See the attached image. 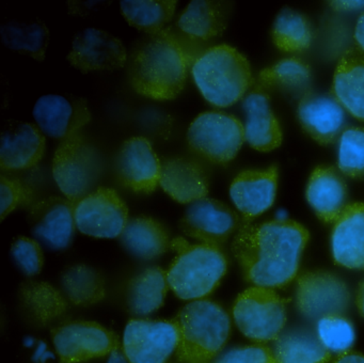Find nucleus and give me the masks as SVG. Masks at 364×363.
<instances>
[{
  "mask_svg": "<svg viewBox=\"0 0 364 363\" xmlns=\"http://www.w3.org/2000/svg\"><path fill=\"white\" fill-rule=\"evenodd\" d=\"M310 233L291 219L242 224L232 241V252L242 277L255 286L284 288L299 271Z\"/></svg>",
  "mask_w": 364,
  "mask_h": 363,
  "instance_id": "f257e3e1",
  "label": "nucleus"
},
{
  "mask_svg": "<svg viewBox=\"0 0 364 363\" xmlns=\"http://www.w3.org/2000/svg\"><path fill=\"white\" fill-rule=\"evenodd\" d=\"M201 51L182 32L165 27L134 43L127 58V77L140 95L155 100L178 98L187 75Z\"/></svg>",
  "mask_w": 364,
  "mask_h": 363,
  "instance_id": "f03ea898",
  "label": "nucleus"
},
{
  "mask_svg": "<svg viewBox=\"0 0 364 363\" xmlns=\"http://www.w3.org/2000/svg\"><path fill=\"white\" fill-rule=\"evenodd\" d=\"M172 320L178 328L176 357L180 363L214 362L231 337L229 313L210 299L188 301Z\"/></svg>",
  "mask_w": 364,
  "mask_h": 363,
  "instance_id": "7ed1b4c3",
  "label": "nucleus"
},
{
  "mask_svg": "<svg viewBox=\"0 0 364 363\" xmlns=\"http://www.w3.org/2000/svg\"><path fill=\"white\" fill-rule=\"evenodd\" d=\"M191 70L200 93L218 108L240 102L255 83L246 56L228 44L214 45L201 51Z\"/></svg>",
  "mask_w": 364,
  "mask_h": 363,
  "instance_id": "20e7f679",
  "label": "nucleus"
},
{
  "mask_svg": "<svg viewBox=\"0 0 364 363\" xmlns=\"http://www.w3.org/2000/svg\"><path fill=\"white\" fill-rule=\"evenodd\" d=\"M176 256L167 273L170 290L182 300L204 299L227 275L229 261L220 246L189 243L183 237L172 239Z\"/></svg>",
  "mask_w": 364,
  "mask_h": 363,
  "instance_id": "39448f33",
  "label": "nucleus"
},
{
  "mask_svg": "<svg viewBox=\"0 0 364 363\" xmlns=\"http://www.w3.org/2000/svg\"><path fill=\"white\" fill-rule=\"evenodd\" d=\"M101 154L82 130L61 141L53 158V177L65 198L72 202L97 189L103 175Z\"/></svg>",
  "mask_w": 364,
  "mask_h": 363,
  "instance_id": "423d86ee",
  "label": "nucleus"
},
{
  "mask_svg": "<svg viewBox=\"0 0 364 363\" xmlns=\"http://www.w3.org/2000/svg\"><path fill=\"white\" fill-rule=\"evenodd\" d=\"M186 141L191 153L202 162L225 166L237 156L246 141L245 125L235 115L205 111L191 122Z\"/></svg>",
  "mask_w": 364,
  "mask_h": 363,
  "instance_id": "0eeeda50",
  "label": "nucleus"
},
{
  "mask_svg": "<svg viewBox=\"0 0 364 363\" xmlns=\"http://www.w3.org/2000/svg\"><path fill=\"white\" fill-rule=\"evenodd\" d=\"M287 299L274 288L251 286L240 293L232 309L240 332L259 344L274 342L287 325Z\"/></svg>",
  "mask_w": 364,
  "mask_h": 363,
  "instance_id": "6e6552de",
  "label": "nucleus"
},
{
  "mask_svg": "<svg viewBox=\"0 0 364 363\" xmlns=\"http://www.w3.org/2000/svg\"><path fill=\"white\" fill-rule=\"evenodd\" d=\"M351 295L344 280L331 271H302L297 277L296 305L302 316L317 320L329 315H345Z\"/></svg>",
  "mask_w": 364,
  "mask_h": 363,
  "instance_id": "1a4fd4ad",
  "label": "nucleus"
},
{
  "mask_svg": "<svg viewBox=\"0 0 364 363\" xmlns=\"http://www.w3.org/2000/svg\"><path fill=\"white\" fill-rule=\"evenodd\" d=\"M52 340L59 363H82L112 354L120 348L118 337L102 325L73 320L55 327Z\"/></svg>",
  "mask_w": 364,
  "mask_h": 363,
  "instance_id": "9d476101",
  "label": "nucleus"
},
{
  "mask_svg": "<svg viewBox=\"0 0 364 363\" xmlns=\"http://www.w3.org/2000/svg\"><path fill=\"white\" fill-rule=\"evenodd\" d=\"M178 332L173 320L134 318L127 322L122 350L129 363H166L176 354Z\"/></svg>",
  "mask_w": 364,
  "mask_h": 363,
  "instance_id": "9b49d317",
  "label": "nucleus"
},
{
  "mask_svg": "<svg viewBox=\"0 0 364 363\" xmlns=\"http://www.w3.org/2000/svg\"><path fill=\"white\" fill-rule=\"evenodd\" d=\"M129 220L127 203L112 188H97L75 205L76 228L95 238L120 237Z\"/></svg>",
  "mask_w": 364,
  "mask_h": 363,
  "instance_id": "f8f14e48",
  "label": "nucleus"
},
{
  "mask_svg": "<svg viewBox=\"0 0 364 363\" xmlns=\"http://www.w3.org/2000/svg\"><path fill=\"white\" fill-rule=\"evenodd\" d=\"M242 226V218L229 205L216 199L204 198L188 205L181 231L186 236L208 245L223 246Z\"/></svg>",
  "mask_w": 364,
  "mask_h": 363,
  "instance_id": "ddd939ff",
  "label": "nucleus"
},
{
  "mask_svg": "<svg viewBox=\"0 0 364 363\" xmlns=\"http://www.w3.org/2000/svg\"><path fill=\"white\" fill-rule=\"evenodd\" d=\"M161 160L144 137H132L121 145L114 160L117 181L125 189L150 194L159 186Z\"/></svg>",
  "mask_w": 364,
  "mask_h": 363,
  "instance_id": "4468645a",
  "label": "nucleus"
},
{
  "mask_svg": "<svg viewBox=\"0 0 364 363\" xmlns=\"http://www.w3.org/2000/svg\"><path fill=\"white\" fill-rule=\"evenodd\" d=\"M33 117L44 135L60 142L77 134L91 121L86 98L70 94L42 96L33 107Z\"/></svg>",
  "mask_w": 364,
  "mask_h": 363,
  "instance_id": "2eb2a0df",
  "label": "nucleus"
},
{
  "mask_svg": "<svg viewBox=\"0 0 364 363\" xmlns=\"http://www.w3.org/2000/svg\"><path fill=\"white\" fill-rule=\"evenodd\" d=\"M127 51L120 38L105 30L88 28L73 38L67 59L82 73L116 70L127 63Z\"/></svg>",
  "mask_w": 364,
  "mask_h": 363,
  "instance_id": "dca6fc26",
  "label": "nucleus"
},
{
  "mask_svg": "<svg viewBox=\"0 0 364 363\" xmlns=\"http://www.w3.org/2000/svg\"><path fill=\"white\" fill-rule=\"evenodd\" d=\"M75 205L69 199L56 196L33 203L27 217L33 236L52 249H67L77 228Z\"/></svg>",
  "mask_w": 364,
  "mask_h": 363,
  "instance_id": "f3484780",
  "label": "nucleus"
},
{
  "mask_svg": "<svg viewBox=\"0 0 364 363\" xmlns=\"http://www.w3.org/2000/svg\"><path fill=\"white\" fill-rule=\"evenodd\" d=\"M297 115L304 132L323 147L338 141L346 128L345 109L331 92L306 91L300 98Z\"/></svg>",
  "mask_w": 364,
  "mask_h": 363,
  "instance_id": "a211bd4d",
  "label": "nucleus"
},
{
  "mask_svg": "<svg viewBox=\"0 0 364 363\" xmlns=\"http://www.w3.org/2000/svg\"><path fill=\"white\" fill-rule=\"evenodd\" d=\"M279 168L245 170L230 186V196L242 215V224L252 223L274 205L278 189Z\"/></svg>",
  "mask_w": 364,
  "mask_h": 363,
  "instance_id": "6ab92c4d",
  "label": "nucleus"
},
{
  "mask_svg": "<svg viewBox=\"0 0 364 363\" xmlns=\"http://www.w3.org/2000/svg\"><path fill=\"white\" fill-rule=\"evenodd\" d=\"M159 186L176 202L191 204L208 198L210 175L203 162L196 156H169L161 160Z\"/></svg>",
  "mask_w": 364,
  "mask_h": 363,
  "instance_id": "aec40b11",
  "label": "nucleus"
},
{
  "mask_svg": "<svg viewBox=\"0 0 364 363\" xmlns=\"http://www.w3.org/2000/svg\"><path fill=\"white\" fill-rule=\"evenodd\" d=\"M246 113L245 135L248 144L255 151H274L283 141L282 128L270 106V92L253 83L252 88L242 98Z\"/></svg>",
  "mask_w": 364,
  "mask_h": 363,
  "instance_id": "412c9836",
  "label": "nucleus"
},
{
  "mask_svg": "<svg viewBox=\"0 0 364 363\" xmlns=\"http://www.w3.org/2000/svg\"><path fill=\"white\" fill-rule=\"evenodd\" d=\"M46 151V137L38 125L9 121L1 132L0 167L3 171H21L39 164Z\"/></svg>",
  "mask_w": 364,
  "mask_h": 363,
  "instance_id": "4be33fe9",
  "label": "nucleus"
},
{
  "mask_svg": "<svg viewBox=\"0 0 364 363\" xmlns=\"http://www.w3.org/2000/svg\"><path fill=\"white\" fill-rule=\"evenodd\" d=\"M306 200L323 223H334L348 203V187L342 172L333 166L321 164L311 173Z\"/></svg>",
  "mask_w": 364,
  "mask_h": 363,
  "instance_id": "5701e85b",
  "label": "nucleus"
},
{
  "mask_svg": "<svg viewBox=\"0 0 364 363\" xmlns=\"http://www.w3.org/2000/svg\"><path fill=\"white\" fill-rule=\"evenodd\" d=\"M331 250L338 266L364 270V203H349L334 222Z\"/></svg>",
  "mask_w": 364,
  "mask_h": 363,
  "instance_id": "b1692460",
  "label": "nucleus"
},
{
  "mask_svg": "<svg viewBox=\"0 0 364 363\" xmlns=\"http://www.w3.org/2000/svg\"><path fill=\"white\" fill-rule=\"evenodd\" d=\"M18 305L29 324L48 327L67 314L70 302L63 290L39 280L26 279L18 288Z\"/></svg>",
  "mask_w": 364,
  "mask_h": 363,
  "instance_id": "393cba45",
  "label": "nucleus"
},
{
  "mask_svg": "<svg viewBox=\"0 0 364 363\" xmlns=\"http://www.w3.org/2000/svg\"><path fill=\"white\" fill-rule=\"evenodd\" d=\"M232 4L217 0H193L183 10L176 26L193 41H208L223 36L231 16Z\"/></svg>",
  "mask_w": 364,
  "mask_h": 363,
  "instance_id": "a878e982",
  "label": "nucleus"
},
{
  "mask_svg": "<svg viewBox=\"0 0 364 363\" xmlns=\"http://www.w3.org/2000/svg\"><path fill=\"white\" fill-rule=\"evenodd\" d=\"M331 93L351 117L364 122V53L349 49L338 60Z\"/></svg>",
  "mask_w": 364,
  "mask_h": 363,
  "instance_id": "bb28decb",
  "label": "nucleus"
},
{
  "mask_svg": "<svg viewBox=\"0 0 364 363\" xmlns=\"http://www.w3.org/2000/svg\"><path fill=\"white\" fill-rule=\"evenodd\" d=\"M119 239L129 253L141 260H155L171 249L166 226L149 216L131 218Z\"/></svg>",
  "mask_w": 364,
  "mask_h": 363,
  "instance_id": "cd10ccee",
  "label": "nucleus"
},
{
  "mask_svg": "<svg viewBox=\"0 0 364 363\" xmlns=\"http://www.w3.org/2000/svg\"><path fill=\"white\" fill-rule=\"evenodd\" d=\"M169 290L166 270L159 266L146 267L127 282L125 305L133 315H151L163 307Z\"/></svg>",
  "mask_w": 364,
  "mask_h": 363,
  "instance_id": "c85d7f7f",
  "label": "nucleus"
},
{
  "mask_svg": "<svg viewBox=\"0 0 364 363\" xmlns=\"http://www.w3.org/2000/svg\"><path fill=\"white\" fill-rule=\"evenodd\" d=\"M60 284L65 298L75 307H92L102 302L107 295L103 273L86 264L68 266L61 273Z\"/></svg>",
  "mask_w": 364,
  "mask_h": 363,
  "instance_id": "c756f323",
  "label": "nucleus"
},
{
  "mask_svg": "<svg viewBox=\"0 0 364 363\" xmlns=\"http://www.w3.org/2000/svg\"><path fill=\"white\" fill-rule=\"evenodd\" d=\"M274 363H329L331 352L323 345L317 333L308 329H293L281 333L274 341Z\"/></svg>",
  "mask_w": 364,
  "mask_h": 363,
  "instance_id": "7c9ffc66",
  "label": "nucleus"
},
{
  "mask_svg": "<svg viewBox=\"0 0 364 363\" xmlns=\"http://www.w3.org/2000/svg\"><path fill=\"white\" fill-rule=\"evenodd\" d=\"M3 42L8 48L43 61L50 42V31L40 19L9 21L0 28Z\"/></svg>",
  "mask_w": 364,
  "mask_h": 363,
  "instance_id": "2f4dec72",
  "label": "nucleus"
},
{
  "mask_svg": "<svg viewBox=\"0 0 364 363\" xmlns=\"http://www.w3.org/2000/svg\"><path fill=\"white\" fill-rule=\"evenodd\" d=\"M272 38L274 46L283 53H302L312 43V23L304 13L283 8L272 25Z\"/></svg>",
  "mask_w": 364,
  "mask_h": 363,
  "instance_id": "473e14b6",
  "label": "nucleus"
},
{
  "mask_svg": "<svg viewBox=\"0 0 364 363\" xmlns=\"http://www.w3.org/2000/svg\"><path fill=\"white\" fill-rule=\"evenodd\" d=\"M176 4V0H123L120 8L129 25L146 33H155L171 21Z\"/></svg>",
  "mask_w": 364,
  "mask_h": 363,
  "instance_id": "72a5a7b5",
  "label": "nucleus"
},
{
  "mask_svg": "<svg viewBox=\"0 0 364 363\" xmlns=\"http://www.w3.org/2000/svg\"><path fill=\"white\" fill-rule=\"evenodd\" d=\"M310 78V65L300 58L291 57L262 70L255 83L270 92L277 88L302 87Z\"/></svg>",
  "mask_w": 364,
  "mask_h": 363,
  "instance_id": "f704fd0d",
  "label": "nucleus"
},
{
  "mask_svg": "<svg viewBox=\"0 0 364 363\" xmlns=\"http://www.w3.org/2000/svg\"><path fill=\"white\" fill-rule=\"evenodd\" d=\"M338 168L343 175L364 179V127L348 126L338 139Z\"/></svg>",
  "mask_w": 364,
  "mask_h": 363,
  "instance_id": "c9c22d12",
  "label": "nucleus"
},
{
  "mask_svg": "<svg viewBox=\"0 0 364 363\" xmlns=\"http://www.w3.org/2000/svg\"><path fill=\"white\" fill-rule=\"evenodd\" d=\"M317 337L334 354L349 352L355 343V329L345 315H329L317 322Z\"/></svg>",
  "mask_w": 364,
  "mask_h": 363,
  "instance_id": "e433bc0d",
  "label": "nucleus"
},
{
  "mask_svg": "<svg viewBox=\"0 0 364 363\" xmlns=\"http://www.w3.org/2000/svg\"><path fill=\"white\" fill-rule=\"evenodd\" d=\"M35 194L27 184L18 179L0 177V220L3 221L9 214L18 207L33 204Z\"/></svg>",
  "mask_w": 364,
  "mask_h": 363,
  "instance_id": "4c0bfd02",
  "label": "nucleus"
},
{
  "mask_svg": "<svg viewBox=\"0 0 364 363\" xmlns=\"http://www.w3.org/2000/svg\"><path fill=\"white\" fill-rule=\"evenodd\" d=\"M11 253L25 275L33 277L41 273L44 265V253L36 239L26 236L16 237L12 243Z\"/></svg>",
  "mask_w": 364,
  "mask_h": 363,
  "instance_id": "58836bf2",
  "label": "nucleus"
},
{
  "mask_svg": "<svg viewBox=\"0 0 364 363\" xmlns=\"http://www.w3.org/2000/svg\"><path fill=\"white\" fill-rule=\"evenodd\" d=\"M213 363H274V352L265 344L257 343L233 348Z\"/></svg>",
  "mask_w": 364,
  "mask_h": 363,
  "instance_id": "ea45409f",
  "label": "nucleus"
},
{
  "mask_svg": "<svg viewBox=\"0 0 364 363\" xmlns=\"http://www.w3.org/2000/svg\"><path fill=\"white\" fill-rule=\"evenodd\" d=\"M353 38H355L358 49L364 53V10L362 11L359 19H358L357 23H355Z\"/></svg>",
  "mask_w": 364,
  "mask_h": 363,
  "instance_id": "a19ab883",
  "label": "nucleus"
},
{
  "mask_svg": "<svg viewBox=\"0 0 364 363\" xmlns=\"http://www.w3.org/2000/svg\"><path fill=\"white\" fill-rule=\"evenodd\" d=\"M333 363H364V354L349 350L344 354H338Z\"/></svg>",
  "mask_w": 364,
  "mask_h": 363,
  "instance_id": "79ce46f5",
  "label": "nucleus"
},
{
  "mask_svg": "<svg viewBox=\"0 0 364 363\" xmlns=\"http://www.w3.org/2000/svg\"><path fill=\"white\" fill-rule=\"evenodd\" d=\"M330 6L334 11L345 12V11L358 10L364 8V1H331Z\"/></svg>",
  "mask_w": 364,
  "mask_h": 363,
  "instance_id": "37998d69",
  "label": "nucleus"
},
{
  "mask_svg": "<svg viewBox=\"0 0 364 363\" xmlns=\"http://www.w3.org/2000/svg\"><path fill=\"white\" fill-rule=\"evenodd\" d=\"M355 305L360 315L364 317V279L362 280L358 286L357 294H355Z\"/></svg>",
  "mask_w": 364,
  "mask_h": 363,
  "instance_id": "c03bdc74",
  "label": "nucleus"
},
{
  "mask_svg": "<svg viewBox=\"0 0 364 363\" xmlns=\"http://www.w3.org/2000/svg\"><path fill=\"white\" fill-rule=\"evenodd\" d=\"M107 363H127V359L125 358L123 350L118 348V349L114 350V352L110 354V358Z\"/></svg>",
  "mask_w": 364,
  "mask_h": 363,
  "instance_id": "a18cd8bd",
  "label": "nucleus"
}]
</instances>
